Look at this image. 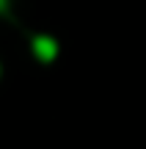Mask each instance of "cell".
Instances as JSON below:
<instances>
[{"label":"cell","mask_w":146,"mask_h":149,"mask_svg":"<svg viewBox=\"0 0 146 149\" xmlns=\"http://www.w3.org/2000/svg\"><path fill=\"white\" fill-rule=\"evenodd\" d=\"M3 8H6V0H0V11H3Z\"/></svg>","instance_id":"cell-2"},{"label":"cell","mask_w":146,"mask_h":149,"mask_svg":"<svg viewBox=\"0 0 146 149\" xmlns=\"http://www.w3.org/2000/svg\"><path fill=\"white\" fill-rule=\"evenodd\" d=\"M33 53H36L42 61H53L55 53H58V44H55V39H50V36H36L33 39Z\"/></svg>","instance_id":"cell-1"}]
</instances>
